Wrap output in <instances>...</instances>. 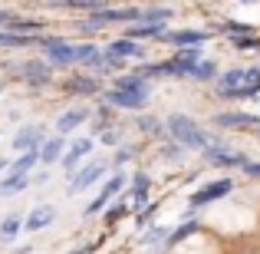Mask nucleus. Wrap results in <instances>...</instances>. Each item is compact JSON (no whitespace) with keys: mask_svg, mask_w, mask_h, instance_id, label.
<instances>
[{"mask_svg":"<svg viewBox=\"0 0 260 254\" xmlns=\"http://www.w3.org/2000/svg\"><path fill=\"white\" fill-rule=\"evenodd\" d=\"M214 89L221 99H250L260 93V66H231L217 76Z\"/></svg>","mask_w":260,"mask_h":254,"instance_id":"f257e3e1","label":"nucleus"},{"mask_svg":"<svg viewBox=\"0 0 260 254\" xmlns=\"http://www.w3.org/2000/svg\"><path fill=\"white\" fill-rule=\"evenodd\" d=\"M165 129H168V135L178 142L181 149H191V152H204V149L211 146V135H208V129L204 126H198L191 116H184V112H172L165 119Z\"/></svg>","mask_w":260,"mask_h":254,"instance_id":"f03ea898","label":"nucleus"},{"mask_svg":"<svg viewBox=\"0 0 260 254\" xmlns=\"http://www.w3.org/2000/svg\"><path fill=\"white\" fill-rule=\"evenodd\" d=\"M37 43L43 46L50 66H56V70H63V66H76V50H73L70 40H63V37H37Z\"/></svg>","mask_w":260,"mask_h":254,"instance_id":"7ed1b4c3","label":"nucleus"},{"mask_svg":"<svg viewBox=\"0 0 260 254\" xmlns=\"http://www.w3.org/2000/svg\"><path fill=\"white\" fill-rule=\"evenodd\" d=\"M148 96H152V89H115L112 86L102 93V99L112 109H132V112H139V109L148 106Z\"/></svg>","mask_w":260,"mask_h":254,"instance_id":"20e7f679","label":"nucleus"},{"mask_svg":"<svg viewBox=\"0 0 260 254\" xmlns=\"http://www.w3.org/2000/svg\"><path fill=\"white\" fill-rule=\"evenodd\" d=\"M201 155H204V162H208V165H217V168H241L244 162H247L241 152H237V149H228L221 139H211V146L204 149Z\"/></svg>","mask_w":260,"mask_h":254,"instance_id":"39448f33","label":"nucleus"},{"mask_svg":"<svg viewBox=\"0 0 260 254\" xmlns=\"http://www.w3.org/2000/svg\"><path fill=\"white\" fill-rule=\"evenodd\" d=\"M106 162L102 159H92V162H86L83 168H76L70 175V195H79V191H86V188H92L95 182H102V175H106Z\"/></svg>","mask_w":260,"mask_h":254,"instance_id":"423d86ee","label":"nucleus"},{"mask_svg":"<svg viewBox=\"0 0 260 254\" xmlns=\"http://www.w3.org/2000/svg\"><path fill=\"white\" fill-rule=\"evenodd\" d=\"M122 188H125V175L122 172H115L109 182H102V188H99V195L92 198V202L86 205V215H99V211H106L109 205L115 202V198L122 195Z\"/></svg>","mask_w":260,"mask_h":254,"instance_id":"0eeeda50","label":"nucleus"},{"mask_svg":"<svg viewBox=\"0 0 260 254\" xmlns=\"http://www.w3.org/2000/svg\"><path fill=\"white\" fill-rule=\"evenodd\" d=\"M231 191H234V182H231V178H214V182L201 185V188L191 195V208H204V205L217 202V198H228Z\"/></svg>","mask_w":260,"mask_h":254,"instance_id":"6e6552de","label":"nucleus"},{"mask_svg":"<svg viewBox=\"0 0 260 254\" xmlns=\"http://www.w3.org/2000/svg\"><path fill=\"white\" fill-rule=\"evenodd\" d=\"M92 149H95V142L89 139V135H79V139L66 142V152H63V159H59V165H63L66 175H73V172L79 168V162H83Z\"/></svg>","mask_w":260,"mask_h":254,"instance_id":"1a4fd4ad","label":"nucleus"},{"mask_svg":"<svg viewBox=\"0 0 260 254\" xmlns=\"http://www.w3.org/2000/svg\"><path fill=\"white\" fill-rule=\"evenodd\" d=\"M43 139H46V132H43V126L40 122H30V126H20L17 129V135H13V152H30V149H40L43 146Z\"/></svg>","mask_w":260,"mask_h":254,"instance_id":"9d476101","label":"nucleus"},{"mask_svg":"<svg viewBox=\"0 0 260 254\" xmlns=\"http://www.w3.org/2000/svg\"><path fill=\"white\" fill-rule=\"evenodd\" d=\"M20 76H23V83L40 89V86H46L53 79V66L43 63V60H26V63H20Z\"/></svg>","mask_w":260,"mask_h":254,"instance_id":"9b49d317","label":"nucleus"},{"mask_svg":"<svg viewBox=\"0 0 260 254\" xmlns=\"http://www.w3.org/2000/svg\"><path fill=\"white\" fill-rule=\"evenodd\" d=\"M204 40H208V33L204 30H165V37H161V43H172L178 50H198V46H204Z\"/></svg>","mask_w":260,"mask_h":254,"instance_id":"f8f14e48","label":"nucleus"},{"mask_svg":"<svg viewBox=\"0 0 260 254\" xmlns=\"http://www.w3.org/2000/svg\"><path fill=\"white\" fill-rule=\"evenodd\" d=\"M214 126L217 129H260V116H254V112H217Z\"/></svg>","mask_w":260,"mask_h":254,"instance_id":"ddd939ff","label":"nucleus"},{"mask_svg":"<svg viewBox=\"0 0 260 254\" xmlns=\"http://www.w3.org/2000/svg\"><path fill=\"white\" fill-rule=\"evenodd\" d=\"M56 221V208L53 205H37V208H30V215L23 218V231H46L50 224Z\"/></svg>","mask_w":260,"mask_h":254,"instance_id":"4468645a","label":"nucleus"},{"mask_svg":"<svg viewBox=\"0 0 260 254\" xmlns=\"http://www.w3.org/2000/svg\"><path fill=\"white\" fill-rule=\"evenodd\" d=\"M92 116V109L89 106H73V109H66L63 116L56 119V135H70V132H76L79 126Z\"/></svg>","mask_w":260,"mask_h":254,"instance_id":"2eb2a0df","label":"nucleus"},{"mask_svg":"<svg viewBox=\"0 0 260 254\" xmlns=\"http://www.w3.org/2000/svg\"><path fill=\"white\" fill-rule=\"evenodd\" d=\"M168 235H172V228L168 224H148L145 231H142V238H139V244L145 251H152V254H158L161 248L168 244Z\"/></svg>","mask_w":260,"mask_h":254,"instance_id":"dca6fc26","label":"nucleus"},{"mask_svg":"<svg viewBox=\"0 0 260 254\" xmlns=\"http://www.w3.org/2000/svg\"><path fill=\"white\" fill-rule=\"evenodd\" d=\"M66 93H70V96H83V99H89V96L102 93V86H99V79L89 76V73H76V76L66 79Z\"/></svg>","mask_w":260,"mask_h":254,"instance_id":"f3484780","label":"nucleus"},{"mask_svg":"<svg viewBox=\"0 0 260 254\" xmlns=\"http://www.w3.org/2000/svg\"><path fill=\"white\" fill-rule=\"evenodd\" d=\"M63 152H66V135H46L43 139V146H40V162L43 165H56L59 159H63Z\"/></svg>","mask_w":260,"mask_h":254,"instance_id":"a211bd4d","label":"nucleus"},{"mask_svg":"<svg viewBox=\"0 0 260 254\" xmlns=\"http://www.w3.org/2000/svg\"><path fill=\"white\" fill-rule=\"evenodd\" d=\"M106 53L119 57L122 63H125V60H142V57H145L142 43H139V40H128V37H122V40H112V43L106 46Z\"/></svg>","mask_w":260,"mask_h":254,"instance_id":"6ab92c4d","label":"nucleus"},{"mask_svg":"<svg viewBox=\"0 0 260 254\" xmlns=\"http://www.w3.org/2000/svg\"><path fill=\"white\" fill-rule=\"evenodd\" d=\"M37 165H40V149H30V152H20L17 159L7 165L4 175H30Z\"/></svg>","mask_w":260,"mask_h":254,"instance_id":"aec40b11","label":"nucleus"},{"mask_svg":"<svg viewBox=\"0 0 260 254\" xmlns=\"http://www.w3.org/2000/svg\"><path fill=\"white\" fill-rule=\"evenodd\" d=\"M20 231H23V218L20 215H7L4 221H0V244H13L20 238Z\"/></svg>","mask_w":260,"mask_h":254,"instance_id":"412c9836","label":"nucleus"},{"mask_svg":"<svg viewBox=\"0 0 260 254\" xmlns=\"http://www.w3.org/2000/svg\"><path fill=\"white\" fill-rule=\"evenodd\" d=\"M30 182H33L30 175H4V178H0V195H4V198L20 195V191L30 188Z\"/></svg>","mask_w":260,"mask_h":254,"instance_id":"4be33fe9","label":"nucleus"},{"mask_svg":"<svg viewBox=\"0 0 260 254\" xmlns=\"http://www.w3.org/2000/svg\"><path fill=\"white\" fill-rule=\"evenodd\" d=\"M198 231H201V221H194V218H188V221H181V224H178V228L172 231V235H168V244H165V248H175V244H181L184 238L198 235Z\"/></svg>","mask_w":260,"mask_h":254,"instance_id":"5701e85b","label":"nucleus"},{"mask_svg":"<svg viewBox=\"0 0 260 254\" xmlns=\"http://www.w3.org/2000/svg\"><path fill=\"white\" fill-rule=\"evenodd\" d=\"M30 43H37V37L17 33V30H0V46L4 50H17V46H30Z\"/></svg>","mask_w":260,"mask_h":254,"instance_id":"b1692460","label":"nucleus"},{"mask_svg":"<svg viewBox=\"0 0 260 254\" xmlns=\"http://www.w3.org/2000/svg\"><path fill=\"white\" fill-rule=\"evenodd\" d=\"M221 73H217V63L214 60H198L194 70H191V79H198V83H211V79H217Z\"/></svg>","mask_w":260,"mask_h":254,"instance_id":"393cba45","label":"nucleus"},{"mask_svg":"<svg viewBox=\"0 0 260 254\" xmlns=\"http://www.w3.org/2000/svg\"><path fill=\"white\" fill-rule=\"evenodd\" d=\"M115 89H152V86L139 73H122V76H115Z\"/></svg>","mask_w":260,"mask_h":254,"instance_id":"a878e982","label":"nucleus"},{"mask_svg":"<svg viewBox=\"0 0 260 254\" xmlns=\"http://www.w3.org/2000/svg\"><path fill=\"white\" fill-rule=\"evenodd\" d=\"M102 215H106V224H115L119 218H125V215H128V202H112L106 211H102Z\"/></svg>","mask_w":260,"mask_h":254,"instance_id":"bb28decb","label":"nucleus"},{"mask_svg":"<svg viewBox=\"0 0 260 254\" xmlns=\"http://www.w3.org/2000/svg\"><path fill=\"white\" fill-rule=\"evenodd\" d=\"M99 139H102V146H119V129H115V126L102 129V132H99Z\"/></svg>","mask_w":260,"mask_h":254,"instance_id":"cd10ccee","label":"nucleus"},{"mask_svg":"<svg viewBox=\"0 0 260 254\" xmlns=\"http://www.w3.org/2000/svg\"><path fill=\"white\" fill-rule=\"evenodd\" d=\"M139 126L145 129V132H158V129H161V122L155 119V116H142V119H139Z\"/></svg>","mask_w":260,"mask_h":254,"instance_id":"c85d7f7f","label":"nucleus"},{"mask_svg":"<svg viewBox=\"0 0 260 254\" xmlns=\"http://www.w3.org/2000/svg\"><path fill=\"white\" fill-rule=\"evenodd\" d=\"M53 4H59V7H99L102 0H53Z\"/></svg>","mask_w":260,"mask_h":254,"instance_id":"c756f323","label":"nucleus"},{"mask_svg":"<svg viewBox=\"0 0 260 254\" xmlns=\"http://www.w3.org/2000/svg\"><path fill=\"white\" fill-rule=\"evenodd\" d=\"M128 159H132V149H119V152H115V159H112V165H115V168H122Z\"/></svg>","mask_w":260,"mask_h":254,"instance_id":"7c9ffc66","label":"nucleus"},{"mask_svg":"<svg viewBox=\"0 0 260 254\" xmlns=\"http://www.w3.org/2000/svg\"><path fill=\"white\" fill-rule=\"evenodd\" d=\"M244 175H247V178H260V162H244Z\"/></svg>","mask_w":260,"mask_h":254,"instance_id":"2f4dec72","label":"nucleus"},{"mask_svg":"<svg viewBox=\"0 0 260 254\" xmlns=\"http://www.w3.org/2000/svg\"><path fill=\"white\" fill-rule=\"evenodd\" d=\"M13 23V13L10 10H4V7H0V26H10Z\"/></svg>","mask_w":260,"mask_h":254,"instance_id":"473e14b6","label":"nucleus"},{"mask_svg":"<svg viewBox=\"0 0 260 254\" xmlns=\"http://www.w3.org/2000/svg\"><path fill=\"white\" fill-rule=\"evenodd\" d=\"M7 165H10V162H7V159H0V172H7Z\"/></svg>","mask_w":260,"mask_h":254,"instance_id":"72a5a7b5","label":"nucleus"},{"mask_svg":"<svg viewBox=\"0 0 260 254\" xmlns=\"http://www.w3.org/2000/svg\"><path fill=\"white\" fill-rule=\"evenodd\" d=\"M66 254H86L83 248H73V251H66Z\"/></svg>","mask_w":260,"mask_h":254,"instance_id":"f704fd0d","label":"nucleus"},{"mask_svg":"<svg viewBox=\"0 0 260 254\" xmlns=\"http://www.w3.org/2000/svg\"><path fill=\"white\" fill-rule=\"evenodd\" d=\"M241 4H254V0H241Z\"/></svg>","mask_w":260,"mask_h":254,"instance_id":"c9c22d12","label":"nucleus"},{"mask_svg":"<svg viewBox=\"0 0 260 254\" xmlns=\"http://www.w3.org/2000/svg\"><path fill=\"white\" fill-rule=\"evenodd\" d=\"M257 132H260V129H257Z\"/></svg>","mask_w":260,"mask_h":254,"instance_id":"e433bc0d","label":"nucleus"}]
</instances>
